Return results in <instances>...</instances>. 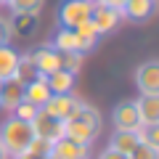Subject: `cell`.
Listing matches in <instances>:
<instances>
[{
	"label": "cell",
	"mask_w": 159,
	"mask_h": 159,
	"mask_svg": "<svg viewBox=\"0 0 159 159\" xmlns=\"http://www.w3.org/2000/svg\"><path fill=\"white\" fill-rule=\"evenodd\" d=\"M32 138H34L32 125L24 122V119H19V117H13V114L0 125V143H3V148L8 151V157L27 151L29 143H32Z\"/></svg>",
	"instance_id": "obj_1"
},
{
	"label": "cell",
	"mask_w": 159,
	"mask_h": 159,
	"mask_svg": "<svg viewBox=\"0 0 159 159\" xmlns=\"http://www.w3.org/2000/svg\"><path fill=\"white\" fill-rule=\"evenodd\" d=\"M119 21H122V13H119V8L106 6L103 0H96V3L90 6V24L96 27L98 34H109L111 29H117Z\"/></svg>",
	"instance_id": "obj_2"
},
{
	"label": "cell",
	"mask_w": 159,
	"mask_h": 159,
	"mask_svg": "<svg viewBox=\"0 0 159 159\" xmlns=\"http://www.w3.org/2000/svg\"><path fill=\"white\" fill-rule=\"evenodd\" d=\"M90 6L93 3H88V0H64L61 8H58V24L64 29L80 27L82 21L90 19Z\"/></svg>",
	"instance_id": "obj_3"
},
{
	"label": "cell",
	"mask_w": 159,
	"mask_h": 159,
	"mask_svg": "<svg viewBox=\"0 0 159 159\" xmlns=\"http://www.w3.org/2000/svg\"><path fill=\"white\" fill-rule=\"evenodd\" d=\"M80 103H82V101H80L74 93H53V96L48 98V103L43 106V111H48L51 117L66 122V119L74 117V111L80 109Z\"/></svg>",
	"instance_id": "obj_4"
},
{
	"label": "cell",
	"mask_w": 159,
	"mask_h": 159,
	"mask_svg": "<svg viewBox=\"0 0 159 159\" xmlns=\"http://www.w3.org/2000/svg\"><path fill=\"white\" fill-rule=\"evenodd\" d=\"M135 85L143 96H159V61L157 58H148V61L138 64Z\"/></svg>",
	"instance_id": "obj_5"
},
{
	"label": "cell",
	"mask_w": 159,
	"mask_h": 159,
	"mask_svg": "<svg viewBox=\"0 0 159 159\" xmlns=\"http://www.w3.org/2000/svg\"><path fill=\"white\" fill-rule=\"evenodd\" d=\"M29 125H32V133L37 138H45V141H51V143L58 141L61 133H64V122H61V119H56V117H51V114L43 111V109L34 114V119L29 122Z\"/></svg>",
	"instance_id": "obj_6"
},
{
	"label": "cell",
	"mask_w": 159,
	"mask_h": 159,
	"mask_svg": "<svg viewBox=\"0 0 159 159\" xmlns=\"http://www.w3.org/2000/svg\"><path fill=\"white\" fill-rule=\"evenodd\" d=\"M114 130H138L141 127V114H138L135 101H119L111 111Z\"/></svg>",
	"instance_id": "obj_7"
},
{
	"label": "cell",
	"mask_w": 159,
	"mask_h": 159,
	"mask_svg": "<svg viewBox=\"0 0 159 159\" xmlns=\"http://www.w3.org/2000/svg\"><path fill=\"white\" fill-rule=\"evenodd\" d=\"M154 11H157V0H125L122 8H119L122 19L135 21V24L148 21V19L154 16Z\"/></svg>",
	"instance_id": "obj_8"
},
{
	"label": "cell",
	"mask_w": 159,
	"mask_h": 159,
	"mask_svg": "<svg viewBox=\"0 0 159 159\" xmlns=\"http://www.w3.org/2000/svg\"><path fill=\"white\" fill-rule=\"evenodd\" d=\"M53 159H90V146H80L69 138H58L51 146Z\"/></svg>",
	"instance_id": "obj_9"
},
{
	"label": "cell",
	"mask_w": 159,
	"mask_h": 159,
	"mask_svg": "<svg viewBox=\"0 0 159 159\" xmlns=\"http://www.w3.org/2000/svg\"><path fill=\"white\" fill-rule=\"evenodd\" d=\"M32 61H34V66H37L40 77H48L51 72L61 69V64H58V51L53 45H40L37 51L32 53Z\"/></svg>",
	"instance_id": "obj_10"
},
{
	"label": "cell",
	"mask_w": 159,
	"mask_h": 159,
	"mask_svg": "<svg viewBox=\"0 0 159 159\" xmlns=\"http://www.w3.org/2000/svg\"><path fill=\"white\" fill-rule=\"evenodd\" d=\"M61 138H69V141H74V143H80V146H90L93 141H96V133L90 130L88 125H82L80 119H66L64 122V133H61Z\"/></svg>",
	"instance_id": "obj_11"
},
{
	"label": "cell",
	"mask_w": 159,
	"mask_h": 159,
	"mask_svg": "<svg viewBox=\"0 0 159 159\" xmlns=\"http://www.w3.org/2000/svg\"><path fill=\"white\" fill-rule=\"evenodd\" d=\"M51 96H53V93H51V88H48L45 77H37V80H32L29 85H24V101L32 103L34 109H43Z\"/></svg>",
	"instance_id": "obj_12"
},
{
	"label": "cell",
	"mask_w": 159,
	"mask_h": 159,
	"mask_svg": "<svg viewBox=\"0 0 159 159\" xmlns=\"http://www.w3.org/2000/svg\"><path fill=\"white\" fill-rule=\"evenodd\" d=\"M37 77H40V72H37V66H34V61H32V53H19L16 69H13V80H16L19 85H29V82L37 80Z\"/></svg>",
	"instance_id": "obj_13"
},
{
	"label": "cell",
	"mask_w": 159,
	"mask_h": 159,
	"mask_svg": "<svg viewBox=\"0 0 159 159\" xmlns=\"http://www.w3.org/2000/svg\"><path fill=\"white\" fill-rule=\"evenodd\" d=\"M138 114H141V125H159V96H143L135 101Z\"/></svg>",
	"instance_id": "obj_14"
},
{
	"label": "cell",
	"mask_w": 159,
	"mask_h": 159,
	"mask_svg": "<svg viewBox=\"0 0 159 159\" xmlns=\"http://www.w3.org/2000/svg\"><path fill=\"white\" fill-rule=\"evenodd\" d=\"M21 101H24V85H19L16 80L3 82V88H0V106L6 111H13Z\"/></svg>",
	"instance_id": "obj_15"
},
{
	"label": "cell",
	"mask_w": 159,
	"mask_h": 159,
	"mask_svg": "<svg viewBox=\"0 0 159 159\" xmlns=\"http://www.w3.org/2000/svg\"><path fill=\"white\" fill-rule=\"evenodd\" d=\"M51 93H74V82H77V74L66 72V69H56L45 77Z\"/></svg>",
	"instance_id": "obj_16"
},
{
	"label": "cell",
	"mask_w": 159,
	"mask_h": 159,
	"mask_svg": "<svg viewBox=\"0 0 159 159\" xmlns=\"http://www.w3.org/2000/svg\"><path fill=\"white\" fill-rule=\"evenodd\" d=\"M138 143H141L138 130H114L111 138H109V148H114L119 154H130Z\"/></svg>",
	"instance_id": "obj_17"
},
{
	"label": "cell",
	"mask_w": 159,
	"mask_h": 159,
	"mask_svg": "<svg viewBox=\"0 0 159 159\" xmlns=\"http://www.w3.org/2000/svg\"><path fill=\"white\" fill-rule=\"evenodd\" d=\"M8 24H11L13 34H19V37H29V34L37 29V16H32V13H11Z\"/></svg>",
	"instance_id": "obj_18"
},
{
	"label": "cell",
	"mask_w": 159,
	"mask_h": 159,
	"mask_svg": "<svg viewBox=\"0 0 159 159\" xmlns=\"http://www.w3.org/2000/svg\"><path fill=\"white\" fill-rule=\"evenodd\" d=\"M16 58L19 53L11 45H0V82L13 80V69H16Z\"/></svg>",
	"instance_id": "obj_19"
},
{
	"label": "cell",
	"mask_w": 159,
	"mask_h": 159,
	"mask_svg": "<svg viewBox=\"0 0 159 159\" xmlns=\"http://www.w3.org/2000/svg\"><path fill=\"white\" fill-rule=\"evenodd\" d=\"M72 119H80L82 125H88L93 133H101V127H103V122H101V114H98V109H93V106H88V103H80V109L74 111V117Z\"/></svg>",
	"instance_id": "obj_20"
},
{
	"label": "cell",
	"mask_w": 159,
	"mask_h": 159,
	"mask_svg": "<svg viewBox=\"0 0 159 159\" xmlns=\"http://www.w3.org/2000/svg\"><path fill=\"white\" fill-rule=\"evenodd\" d=\"M8 6H11V13H32L37 16L45 6V0H8Z\"/></svg>",
	"instance_id": "obj_21"
},
{
	"label": "cell",
	"mask_w": 159,
	"mask_h": 159,
	"mask_svg": "<svg viewBox=\"0 0 159 159\" xmlns=\"http://www.w3.org/2000/svg\"><path fill=\"white\" fill-rule=\"evenodd\" d=\"M58 64H61V69L77 74L80 66H82V53H77V51H58Z\"/></svg>",
	"instance_id": "obj_22"
},
{
	"label": "cell",
	"mask_w": 159,
	"mask_h": 159,
	"mask_svg": "<svg viewBox=\"0 0 159 159\" xmlns=\"http://www.w3.org/2000/svg\"><path fill=\"white\" fill-rule=\"evenodd\" d=\"M74 43H77V40H74V29H58L56 32V40H53V48H56V51H74Z\"/></svg>",
	"instance_id": "obj_23"
},
{
	"label": "cell",
	"mask_w": 159,
	"mask_h": 159,
	"mask_svg": "<svg viewBox=\"0 0 159 159\" xmlns=\"http://www.w3.org/2000/svg\"><path fill=\"white\" fill-rule=\"evenodd\" d=\"M138 138L146 146H157L159 148V125H141L138 127Z\"/></svg>",
	"instance_id": "obj_24"
},
{
	"label": "cell",
	"mask_w": 159,
	"mask_h": 159,
	"mask_svg": "<svg viewBox=\"0 0 159 159\" xmlns=\"http://www.w3.org/2000/svg\"><path fill=\"white\" fill-rule=\"evenodd\" d=\"M51 146H53L51 141H45V138H37V135H34L27 151H29V154H34L37 159H43V157H51Z\"/></svg>",
	"instance_id": "obj_25"
},
{
	"label": "cell",
	"mask_w": 159,
	"mask_h": 159,
	"mask_svg": "<svg viewBox=\"0 0 159 159\" xmlns=\"http://www.w3.org/2000/svg\"><path fill=\"white\" fill-rule=\"evenodd\" d=\"M127 159H159V148L157 146H146V143H138V146L127 154Z\"/></svg>",
	"instance_id": "obj_26"
},
{
	"label": "cell",
	"mask_w": 159,
	"mask_h": 159,
	"mask_svg": "<svg viewBox=\"0 0 159 159\" xmlns=\"http://www.w3.org/2000/svg\"><path fill=\"white\" fill-rule=\"evenodd\" d=\"M40 111V109H34L32 106V103H27V101H21V103H19V106L16 109H13V117H19V119H24V122H32V119H34V114H37Z\"/></svg>",
	"instance_id": "obj_27"
},
{
	"label": "cell",
	"mask_w": 159,
	"mask_h": 159,
	"mask_svg": "<svg viewBox=\"0 0 159 159\" xmlns=\"http://www.w3.org/2000/svg\"><path fill=\"white\" fill-rule=\"evenodd\" d=\"M13 37H16V34H13V29H11V24H8V19L0 16V45H11Z\"/></svg>",
	"instance_id": "obj_28"
},
{
	"label": "cell",
	"mask_w": 159,
	"mask_h": 159,
	"mask_svg": "<svg viewBox=\"0 0 159 159\" xmlns=\"http://www.w3.org/2000/svg\"><path fill=\"white\" fill-rule=\"evenodd\" d=\"M98 159H127V154H119V151H114V148H103L101 154H98Z\"/></svg>",
	"instance_id": "obj_29"
},
{
	"label": "cell",
	"mask_w": 159,
	"mask_h": 159,
	"mask_svg": "<svg viewBox=\"0 0 159 159\" xmlns=\"http://www.w3.org/2000/svg\"><path fill=\"white\" fill-rule=\"evenodd\" d=\"M11 159H37L34 154H29V151H21V154H13Z\"/></svg>",
	"instance_id": "obj_30"
},
{
	"label": "cell",
	"mask_w": 159,
	"mask_h": 159,
	"mask_svg": "<svg viewBox=\"0 0 159 159\" xmlns=\"http://www.w3.org/2000/svg\"><path fill=\"white\" fill-rule=\"evenodd\" d=\"M103 3H106V6H114V8H122L125 0H103Z\"/></svg>",
	"instance_id": "obj_31"
},
{
	"label": "cell",
	"mask_w": 159,
	"mask_h": 159,
	"mask_svg": "<svg viewBox=\"0 0 159 159\" xmlns=\"http://www.w3.org/2000/svg\"><path fill=\"white\" fill-rule=\"evenodd\" d=\"M0 159H11V157H8V151L3 148V143H0Z\"/></svg>",
	"instance_id": "obj_32"
},
{
	"label": "cell",
	"mask_w": 159,
	"mask_h": 159,
	"mask_svg": "<svg viewBox=\"0 0 159 159\" xmlns=\"http://www.w3.org/2000/svg\"><path fill=\"white\" fill-rule=\"evenodd\" d=\"M0 3H6V6H8V0H0Z\"/></svg>",
	"instance_id": "obj_33"
},
{
	"label": "cell",
	"mask_w": 159,
	"mask_h": 159,
	"mask_svg": "<svg viewBox=\"0 0 159 159\" xmlns=\"http://www.w3.org/2000/svg\"><path fill=\"white\" fill-rule=\"evenodd\" d=\"M43 159H53V157H43Z\"/></svg>",
	"instance_id": "obj_34"
},
{
	"label": "cell",
	"mask_w": 159,
	"mask_h": 159,
	"mask_svg": "<svg viewBox=\"0 0 159 159\" xmlns=\"http://www.w3.org/2000/svg\"><path fill=\"white\" fill-rule=\"evenodd\" d=\"M88 3H96V0H88Z\"/></svg>",
	"instance_id": "obj_35"
},
{
	"label": "cell",
	"mask_w": 159,
	"mask_h": 159,
	"mask_svg": "<svg viewBox=\"0 0 159 159\" xmlns=\"http://www.w3.org/2000/svg\"><path fill=\"white\" fill-rule=\"evenodd\" d=\"M0 88H3V82H0Z\"/></svg>",
	"instance_id": "obj_36"
},
{
	"label": "cell",
	"mask_w": 159,
	"mask_h": 159,
	"mask_svg": "<svg viewBox=\"0 0 159 159\" xmlns=\"http://www.w3.org/2000/svg\"><path fill=\"white\" fill-rule=\"evenodd\" d=\"M0 6H3V3H0Z\"/></svg>",
	"instance_id": "obj_37"
}]
</instances>
